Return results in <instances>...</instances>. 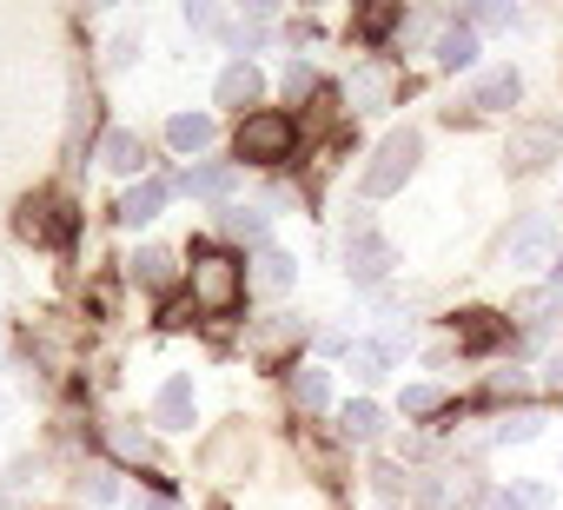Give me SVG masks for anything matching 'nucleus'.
<instances>
[{
    "instance_id": "7",
    "label": "nucleus",
    "mask_w": 563,
    "mask_h": 510,
    "mask_svg": "<svg viewBox=\"0 0 563 510\" xmlns=\"http://www.w3.org/2000/svg\"><path fill=\"white\" fill-rule=\"evenodd\" d=\"M153 424L159 431H192V378H166L153 391Z\"/></svg>"
},
{
    "instance_id": "23",
    "label": "nucleus",
    "mask_w": 563,
    "mask_h": 510,
    "mask_svg": "<svg viewBox=\"0 0 563 510\" xmlns=\"http://www.w3.org/2000/svg\"><path fill=\"white\" fill-rule=\"evenodd\" d=\"M537 424H543L537 411H517V418H504L490 437H497V444H530V437H537Z\"/></svg>"
},
{
    "instance_id": "9",
    "label": "nucleus",
    "mask_w": 563,
    "mask_h": 510,
    "mask_svg": "<svg viewBox=\"0 0 563 510\" xmlns=\"http://www.w3.org/2000/svg\"><path fill=\"white\" fill-rule=\"evenodd\" d=\"M212 100H219V107H252V100H258V67H252V60H232V67L219 74Z\"/></svg>"
},
{
    "instance_id": "29",
    "label": "nucleus",
    "mask_w": 563,
    "mask_h": 510,
    "mask_svg": "<svg viewBox=\"0 0 563 510\" xmlns=\"http://www.w3.org/2000/svg\"><path fill=\"white\" fill-rule=\"evenodd\" d=\"M477 27H517V14L510 8H477Z\"/></svg>"
},
{
    "instance_id": "3",
    "label": "nucleus",
    "mask_w": 563,
    "mask_h": 510,
    "mask_svg": "<svg viewBox=\"0 0 563 510\" xmlns=\"http://www.w3.org/2000/svg\"><path fill=\"white\" fill-rule=\"evenodd\" d=\"M504 159H510V173H537V166L563 159V120H523V126H510Z\"/></svg>"
},
{
    "instance_id": "11",
    "label": "nucleus",
    "mask_w": 563,
    "mask_h": 510,
    "mask_svg": "<svg viewBox=\"0 0 563 510\" xmlns=\"http://www.w3.org/2000/svg\"><path fill=\"white\" fill-rule=\"evenodd\" d=\"M232 179H239V173H232V159H199V166H186V179H179V186H186V192H199V199H225V192H232Z\"/></svg>"
},
{
    "instance_id": "20",
    "label": "nucleus",
    "mask_w": 563,
    "mask_h": 510,
    "mask_svg": "<svg viewBox=\"0 0 563 510\" xmlns=\"http://www.w3.org/2000/svg\"><path fill=\"white\" fill-rule=\"evenodd\" d=\"M385 93H391V74H385V67H365V74L352 80V100H358V113L385 107Z\"/></svg>"
},
{
    "instance_id": "21",
    "label": "nucleus",
    "mask_w": 563,
    "mask_h": 510,
    "mask_svg": "<svg viewBox=\"0 0 563 510\" xmlns=\"http://www.w3.org/2000/svg\"><path fill=\"white\" fill-rule=\"evenodd\" d=\"M239 457H252V437H245V431H225V437H212V451H206L212 470H232Z\"/></svg>"
},
{
    "instance_id": "6",
    "label": "nucleus",
    "mask_w": 563,
    "mask_h": 510,
    "mask_svg": "<svg viewBox=\"0 0 563 510\" xmlns=\"http://www.w3.org/2000/svg\"><path fill=\"white\" fill-rule=\"evenodd\" d=\"M391 266H398V245H391V239H378L372 225L352 232V252H345L352 286H378V279H391Z\"/></svg>"
},
{
    "instance_id": "10",
    "label": "nucleus",
    "mask_w": 563,
    "mask_h": 510,
    "mask_svg": "<svg viewBox=\"0 0 563 510\" xmlns=\"http://www.w3.org/2000/svg\"><path fill=\"white\" fill-rule=\"evenodd\" d=\"M100 166H107V173H140V166H146V146H140V133L113 126V133L100 140Z\"/></svg>"
},
{
    "instance_id": "15",
    "label": "nucleus",
    "mask_w": 563,
    "mask_h": 510,
    "mask_svg": "<svg viewBox=\"0 0 563 510\" xmlns=\"http://www.w3.org/2000/svg\"><path fill=\"white\" fill-rule=\"evenodd\" d=\"M292 404H306V411H325V404H332V378H325L319 365L292 372Z\"/></svg>"
},
{
    "instance_id": "26",
    "label": "nucleus",
    "mask_w": 563,
    "mask_h": 510,
    "mask_svg": "<svg viewBox=\"0 0 563 510\" xmlns=\"http://www.w3.org/2000/svg\"><path fill=\"white\" fill-rule=\"evenodd\" d=\"M438 398H444L438 385H405V411H411V418H424V411H438Z\"/></svg>"
},
{
    "instance_id": "27",
    "label": "nucleus",
    "mask_w": 563,
    "mask_h": 510,
    "mask_svg": "<svg viewBox=\"0 0 563 510\" xmlns=\"http://www.w3.org/2000/svg\"><path fill=\"white\" fill-rule=\"evenodd\" d=\"M312 80H319V74H312L306 60H292V67H286V93H292V100H299V93H312Z\"/></svg>"
},
{
    "instance_id": "22",
    "label": "nucleus",
    "mask_w": 563,
    "mask_h": 510,
    "mask_svg": "<svg viewBox=\"0 0 563 510\" xmlns=\"http://www.w3.org/2000/svg\"><path fill=\"white\" fill-rule=\"evenodd\" d=\"M258 286L265 292H286L292 286V259H286V252H265V259H258Z\"/></svg>"
},
{
    "instance_id": "14",
    "label": "nucleus",
    "mask_w": 563,
    "mask_h": 510,
    "mask_svg": "<svg viewBox=\"0 0 563 510\" xmlns=\"http://www.w3.org/2000/svg\"><path fill=\"white\" fill-rule=\"evenodd\" d=\"M166 140H173L179 153H206V146H212V120H206V113H179V120L166 126Z\"/></svg>"
},
{
    "instance_id": "4",
    "label": "nucleus",
    "mask_w": 563,
    "mask_h": 510,
    "mask_svg": "<svg viewBox=\"0 0 563 510\" xmlns=\"http://www.w3.org/2000/svg\"><path fill=\"white\" fill-rule=\"evenodd\" d=\"M192 299L206 312H232L239 306V266L225 259V252H199L192 259Z\"/></svg>"
},
{
    "instance_id": "1",
    "label": "nucleus",
    "mask_w": 563,
    "mask_h": 510,
    "mask_svg": "<svg viewBox=\"0 0 563 510\" xmlns=\"http://www.w3.org/2000/svg\"><path fill=\"white\" fill-rule=\"evenodd\" d=\"M497 259H504L510 273H543V266H556V219L523 212V219L504 232V252H497Z\"/></svg>"
},
{
    "instance_id": "12",
    "label": "nucleus",
    "mask_w": 563,
    "mask_h": 510,
    "mask_svg": "<svg viewBox=\"0 0 563 510\" xmlns=\"http://www.w3.org/2000/svg\"><path fill=\"white\" fill-rule=\"evenodd\" d=\"M431 60H438V67H451V74H457V67H471V60H477V34H471V27H444V34L431 41Z\"/></svg>"
},
{
    "instance_id": "30",
    "label": "nucleus",
    "mask_w": 563,
    "mask_h": 510,
    "mask_svg": "<svg viewBox=\"0 0 563 510\" xmlns=\"http://www.w3.org/2000/svg\"><path fill=\"white\" fill-rule=\"evenodd\" d=\"M140 510H173V503H159V497H146V503H140Z\"/></svg>"
},
{
    "instance_id": "13",
    "label": "nucleus",
    "mask_w": 563,
    "mask_h": 510,
    "mask_svg": "<svg viewBox=\"0 0 563 510\" xmlns=\"http://www.w3.org/2000/svg\"><path fill=\"white\" fill-rule=\"evenodd\" d=\"M159 206H166V179H140V186L120 199V219H126V225H146V219H159Z\"/></svg>"
},
{
    "instance_id": "18",
    "label": "nucleus",
    "mask_w": 563,
    "mask_h": 510,
    "mask_svg": "<svg viewBox=\"0 0 563 510\" xmlns=\"http://www.w3.org/2000/svg\"><path fill=\"white\" fill-rule=\"evenodd\" d=\"M345 365H352V378L378 385V378L391 372V352H385V345H352V352H345Z\"/></svg>"
},
{
    "instance_id": "8",
    "label": "nucleus",
    "mask_w": 563,
    "mask_h": 510,
    "mask_svg": "<svg viewBox=\"0 0 563 510\" xmlns=\"http://www.w3.org/2000/svg\"><path fill=\"white\" fill-rule=\"evenodd\" d=\"M517 93H523V80H517V67H490V74L477 80V93H471V107H484V113H504V107H517Z\"/></svg>"
},
{
    "instance_id": "5",
    "label": "nucleus",
    "mask_w": 563,
    "mask_h": 510,
    "mask_svg": "<svg viewBox=\"0 0 563 510\" xmlns=\"http://www.w3.org/2000/svg\"><path fill=\"white\" fill-rule=\"evenodd\" d=\"M286 153H292V120H286V113H245V126H239V159L272 166V159H286Z\"/></svg>"
},
{
    "instance_id": "2",
    "label": "nucleus",
    "mask_w": 563,
    "mask_h": 510,
    "mask_svg": "<svg viewBox=\"0 0 563 510\" xmlns=\"http://www.w3.org/2000/svg\"><path fill=\"white\" fill-rule=\"evenodd\" d=\"M418 153H424V140H418L411 126L385 133V140H378V153H372V166H365V192H372V199L398 192V186H405V179L418 173Z\"/></svg>"
},
{
    "instance_id": "25",
    "label": "nucleus",
    "mask_w": 563,
    "mask_h": 510,
    "mask_svg": "<svg viewBox=\"0 0 563 510\" xmlns=\"http://www.w3.org/2000/svg\"><path fill=\"white\" fill-rule=\"evenodd\" d=\"M133 54H140V34H133V27H120V34H113V47H107V67H113V74H126V67H133Z\"/></svg>"
},
{
    "instance_id": "19",
    "label": "nucleus",
    "mask_w": 563,
    "mask_h": 510,
    "mask_svg": "<svg viewBox=\"0 0 563 510\" xmlns=\"http://www.w3.org/2000/svg\"><path fill=\"white\" fill-rule=\"evenodd\" d=\"M133 279L140 286H173V252L166 245H146L140 259H133Z\"/></svg>"
},
{
    "instance_id": "16",
    "label": "nucleus",
    "mask_w": 563,
    "mask_h": 510,
    "mask_svg": "<svg viewBox=\"0 0 563 510\" xmlns=\"http://www.w3.org/2000/svg\"><path fill=\"white\" fill-rule=\"evenodd\" d=\"M345 437H352V444H372V437H385V411H378L372 398L345 404Z\"/></svg>"
},
{
    "instance_id": "17",
    "label": "nucleus",
    "mask_w": 563,
    "mask_h": 510,
    "mask_svg": "<svg viewBox=\"0 0 563 510\" xmlns=\"http://www.w3.org/2000/svg\"><path fill=\"white\" fill-rule=\"evenodd\" d=\"M14 225H21V239H67V219H54V206H34V199L21 206Z\"/></svg>"
},
{
    "instance_id": "24",
    "label": "nucleus",
    "mask_w": 563,
    "mask_h": 510,
    "mask_svg": "<svg viewBox=\"0 0 563 510\" xmlns=\"http://www.w3.org/2000/svg\"><path fill=\"white\" fill-rule=\"evenodd\" d=\"M225 232H239V239H265V212H258V206H232V212H225Z\"/></svg>"
},
{
    "instance_id": "28",
    "label": "nucleus",
    "mask_w": 563,
    "mask_h": 510,
    "mask_svg": "<svg viewBox=\"0 0 563 510\" xmlns=\"http://www.w3.org/2000/svg\"><path fill=\"white\" fill-rule=\"evenodd\" d=\"M87 497H93V503H113V497H120V484H113L107 470H87Z\"/></svg>"
}]
</instances>
